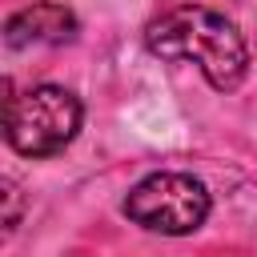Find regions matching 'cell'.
<instances>
[{
  "label": "cell",
  "mask_w": 257,
  "mask_h": 257,
  "mask_svg": "<svg viewBox=\"0 0 257 257\" xmlns=\"http://www.w3.org/2000/svg\"><path fill=\"white\" fill-rule=\"evenodd\" d=\"M80 120H84V108L76 92L60 84H36L20 96H8L4 137L20 157H52L76 141Z\"/></svg>",
  "instance_id": "obj_2"
},
{
  "label": "cell",
  "mask_w": 257,
  "mask_h": 257,
  "mask_svg": "<svg viewBox=\"0 0 257 257\" xmlns=\"http://www.w3.org/2000/svg\"><path fill=\"white\" fill-rule=\"evenodd\" d=\"M76 32H80V20L64 4L40 0V4H28L8 16L4 44L12 52H20V48H36V44H68V40H76Z\"/></svg>",
  "instance_id": "obj_4"
},
{
  "label": "cell",
  "mask_w": 257,
  "mask_h": 257,
  "mask_svg": "<svg viewBox=\"0 0 257 257\" xmlns=\"http://www.w3.org/2000/svg\"><path fill=\"white\" fill-rule=\"evenodd\" d=\"M145 44L161 60L197 64L209 88L233 92L249 72V48L225 12L205 4H177L145 28Z\"/></svg>",
  "instance_id": "obj_1"
},
{
  "label": "cell",
  "mask_w": 257,
  "mask_h": 257,
  "mask_svg": "<svg viewBox=\"0 0 257 257\" xmlns=\"http://www.w3.org/2000/svg\"><path fill=\"white\" fill-rule=\"evenodd\" d=\"M209 189L189 177V173H149L145 181H137L124 197V217L149 233H165V237H185L193 229L205 225L209 217Z\"/></svg>",
  "instance_id": "obj_3"
},
{
  "label": "cell",
  "mask_w": 257,
  "mask_h": 257,
  "mask_svg": "<svg viewBox=\"0 0 257 257\" xmlns=\"http://www.w3.org/2000/svg\"><path fill=\"white\" fill-rule=\"evenodd\" d=\"M4 197H8V217H4V229L12 233V229H16V209H20V201H16V189H12V185H4Z\"/></svg>",
  "instance_id": "obj_5"
}]
</instances>
